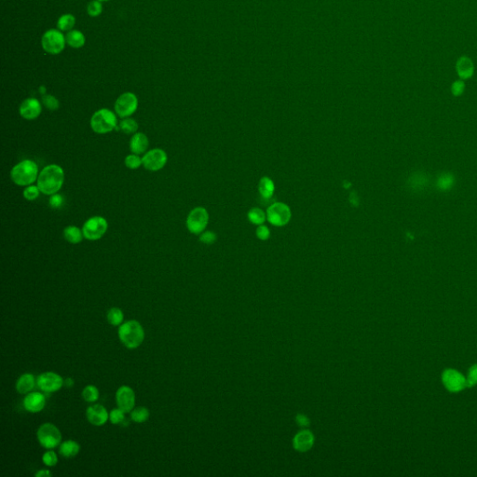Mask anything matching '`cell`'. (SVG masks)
<instances>
[{
	"label": "cell",
	"mask_w": 477,
	"mask_h": 477,
	"mask_svg": "<svg viewBox=\"0 0 477 477\" xmlns=\"http://www.w3.org/2000/svg\"><path fill=\"white\" fill-rule=\"evenodd\" d=\"M86 11L90 17H93V18L98 17L103 13V11H104L103 3L98 0H92L89 2Z\"/></svg>",
	"instance_id": "obj_33"
},
{
	"label": "cell",
	"mask_w": 477,
	"mask_h": 477,
	"mask_svg": "<svg viewBox=\"0 0 477 477\" xmlns=\"http://www.w3.org/2000/svg\"><path fill=\"white\" fill-rule=\"evenodd\" d=\"M456 178L451 172H442L436 178V187L439 191H450L455 186Z\"/></svg>",
	"instance_id": "obj_22"
},
{
	"label": "cell",
	"mask_w": 477,
	"mask_h": 477,
	"mask_svg": "<svg viewBox=\"0 0 477 477\" xmlns=\"http://www.w3.org/2000/svg\"><path fill=\"white\" fill-rule=\"evenodd\" d=\"M117 130H120L126 135H131V134L135 135L138 130V123L135 119L126 118L119 122Z\"/></svg>",
	"instance_id": "obj_31"
},
{
	"label": "cell",
	"mask_w": 477,
	"mask_h": 477,
	"mask_svg": "<svg viewBox=\"0 0 477 477\" xmlns=\"http://www.w3.org/2000/svg\"><path fill=\"white\" fill-rule=\"evenodd\" d=\"M99 389L94 385H87L82 391V397L88 403H95L99 399Z\"/></svg>",
	"instance_id": "obj_32"
},
{
	"label": "cell",
	"mask_w": 477,
	"mask_h": 477,
	"mask_svg": "<svg viewBox=\"0 0 477 477\" xmlns=\"http://www.w3.org/2000/svg\"><path fill=\"white\" fill-rule=\"evenodd\" d=\"M39 92H40V94H41L42 95H45V94H46V88H45L44 86H42V87H40V89H39Z\"/></svg>",
	"instance_id": "obj_48"
},
{
	"label": "cell",
	"mask_w": 477,
	"mask_h": 477,
	"mask_svg": "<svg viewBox=\"0 0 477 477\" xmlns=\"http://www.w3.org/2000/svg\"><path fill=\"white\" fill-rule=\"evenodd\" d=\"M40 192L41 191H40L38 186L30 185V186H27L25 188V190L23 192V195H24V197L26 200L32 202V201H35L37 198L39 197Z\"/></svg>",
	"instance_id": "obj_37"
},
{
	"label": "cell",
	"mask_w": 477,
	"mask_h": 477,
	"mask_svg": "<svg viewBox=\"0 0 477 477\" xmlns=\"http://www.w3.org/2000/svg\"><path fill=\"white\" fill-rule=\"evenodd\" d=\"M118 125L117 116L109 109H99L94 112L91 119L92 129L99 135H105L117 130Z\"/></svg>",
	"instance_id": "obj_4"
},
{
	"label": "cell",
	"mask_w": 477,
	"mask_h": 477,
	"mask_svg": "<svg viewBox=\"0 0 477 477\" xmlns=\"http://www.w3.org/2000/svg\"><path fill=\"white\" fill-rule=\"evenodd\" d=\"M86 417L89 422L94 426H103L109 420L106 408L102 405H93L86 410Z\"/></svg>",
	"instance_id": "obj_16"
},
{
	"label": "cell",
	"mask_w": 477,
	"mask_h": 477,
	"mask_svg": "<svg viewBox=\"0 0 477 477\" xmlns=\"http://www.w3.org/2000/svg\"><path fill=\"white\" fill-rule=\"evenodd\" d=\"M42 112V104L36 98H27L23 101L20 107L19 113L21 118L27 120L36 119L40 116Z\"/></svg>",
	"instance_id": "obj_15"
},
{
	"label": "cell",
	"mask_w": 477,
	"mask_h": 477,
	"mask_svg": "<svg viewBox=\"0 0 477 477\" xmlns=\"http://www.w3.org/2000/svg\"><path fill=\"white\" fill-rule=\"evenodd\" d=\"M63 203H64V199H63L62 195H60L58 193L53 194L49 199V204L53 209H59V208L62 207Z\"/></svg>",
	"instance_id": "obj_41"
},
{
	"label": "cell",
	"mask_w": 477,
	"mask_h": 477,
	"mask_svg": "<svg viewBox=\"0 0 477 477\" xmlns=\"http://www.w3.org/2000/svg\"><path fill=\"white\" fill-rule=\"evenodd\" d=\"M107 322L113 327H119L124 320V313L119 308H111L106 314Z\"/></svg>",
	"instance_id": "obj_29"
},
{
	"label": "cell",
	"mask_w": 477,
	"mask_h": 477,
	"mask_svg": "<svg viewBox=\"0 0 477 477\" xmlns=\"http://www.w3.org/2000/svg\"><path fill=\"white\" fill-rule=\"evenodd\" d=\"M456 70L459 77L464 79H469L472 78L474 73V64L472 60L467 56H462L459 58L457 61Z\"/></svg>",
	"instance_id": "obj_20"
},
{
	"label": "cell",
	"mask_w": 477,
	"mask_h": 477,
	"mask_svg": "<svg viewBox=\"0 0 477 477\" xmlns=\"http://www.w3.org/2000/svg\"><path fill=\"white\" fill-rule=\"evenodd\" d=\"M138 98L134 93L126 92L120 94L115 102V112L121 119L129 118L138 109Z\"/></svg>",
	"instance_id": "obj_8"
},
{
	"label": "cell",
	"mask_w": 477,
	"mask_h": 477,
	"mask_svg": "<svg viewBox=\"0 0 477 477\" xmlns=\"http://www.w3.org/2000/svg\"><path fill=\"white\" fill-rule=\"evenodd\" d=\"M63 238L70 244H80L84 238L83 232L76 226H68L63 229Z\"/></svg>",
	"instance_id": "obj_25"
},
{
	"label": "cell",
	"mask_w": 477,
	"mask_h": 477,
	"mask_svg": "<svg viewBox=\"0 0 477 477\" xmlns=\"http://www.w3.org/2000/svg\"><path fill=\"white\" fill-rule=\"evenodd\" d=\"M67 46L66 35L58 28L48 29L41 36L43 51L50 55H58Z\"/></svg>",
	"instance_id": "obj_5"
},
{
	"label": "cell",
	"mask_w": 477,
	"mask_h": 477,
	"mask_svg": "<svg viewBox=\"0 0 477 477\" xmlns=\"http://www.w3.org/2000/svg\"><path fill=\"white\" fill-rule=\"evenodd\" d=\"M38 166L35 161L25 160L11 169V177L13 183L20 187L33 185L38 178Z\"/></svg>",
	"instance_id": "obj_3"
},
{
	"label": "cell",
	"mask_w": 477,
	"mask_h": 477,
	"mask_svg": "<svg viewBox=\"0 0 477 477\" xmlns=\"http://www.w3.org/2000/svg\"><path fill=\"white\" fill-rule=\"evenodd\" d=\"M149 145V140L147 136L143 133H135L131 138L130 149L134 154L141 155L145 153Z\"/></svg>",
	"instance_id": "obj_19"
},
{
	"label": "cell",
	"mask_w": 477,
	"mask_h": 477,
	"mask_svg": "<svg viewBox=\"0 0 477 477\" xmlns=\"http://www.w3.org/2000/svg\"><path fill=\"white\" fill-rule=\"evenodd\" d=\"M67 45L72 49H80L86 43V36L78 29H72L66 34Z\"/></svg>",
	"instance_id": "obj_23"
},
{
	"label": "cell",
	"mask_w": 477,
	"mask_h": 477,
	"mask_svg": "<svg viewBox=\"0 0 477 477\" xmlns=\"http://www.w3.org/2000/svg\"><path fill=\"white\" fill-rule=\"evenodd\" d=\"M24 407L30 413H38L44 409L46 405V398L40 393H29L24 399Z\"/></svg>",
	"instance_id": "obj_17"
},
{
	"label": "cell",
	"mask_w": 477,
	"mask_h": 477,
	"mask_svg": "<svg viewBox=\"0 0 477 477\" xmlns=\"http://www.w3.org/2000/svg\"><path fill=\"white\" fill-rule=\"evenodd\" d=\"M209 222V213L203 207H196L188 213L187 218V228L189 232L195 235L203 233Z\"/></svg>",
	"instance_id": "obj_10"
},
{
	"label": "cell",
	"mask_w": 477,
	"mask_h": 477,
	"mask_svg": "<svg viewBox=\"0 0 477 477\" xmlns=\"http://www.w3.org/2000/svg\"><path fill=\"white\" fill-rule=\"evenodd\" d=\"M64 182V171L57 164H51L42 169L37 178V186L45 195L52 196L62 188Z\"/></svg>",
	"instance_id": "obj_1"
},
{
	"label": "cell",
	"mask_w": 477,
	"mask_h": 477,
	"mask_svg": "<svg viewBox=\"0 0 477 477\" xmlns=\"http://www.w3.org/2000/svg\"><path fill=\"white\" fill-rule=\"evenodd\" d=\"M80 451V445L78 442L74 440H68V441L62 442L60 445L59 448V453L62 455L63 458L67 459H71L75 458L78 455Z\"/></svg>",
	"instance_id": "obj_24"
},
{
	"label": "cell",
	"mask_w": 477,
	"mask_h": 477,
	"mask_svg": "<svg viewBox=\"0 0 477 477\" xmlns=\"http://www.w3.org/2000/svg\"><path fill=\"white\" fill-rule=\"evenodd\" d=\"M36 379L33 374H23L16 382V389L19 394H27L35 388Z\"/></svg>",
	"instance_id": "obj_21"
},
{
	"label": "cell",
	"mask_w": 477,
	"mask_h": 477,
	"mask_svg": "<svg viewBox=\"0 0 477 477\" xmlns=\"http://www.w3.org/2000/svg\"><path fill=\"white\" fill-rule=\"evenodd\" d=\"M200 241L205 244H213L216 241V234L213 231H205L200 235Z\"/></svg>",
	"instance_id": "obj_43"
},
{
	"label": "cell",
	"mask_w": 477,
	"mask_h": 477,
	"mask_svg": "<svg viewBox=\"0 0 477 477\" xmlns=\"http://www.w3.org/2000/svg\"><path fill=\"white\" fill-rule=\"evenodd\" d=\"M168 156L166 152L161 148H154L145 152L142 158L143 166L151 171H158L166 165Z\"/></svg>",
	"instance_id": "obj_12"
},
{
	"label": "cell",
	"mask_w": 477,
	"mask_h": 477,
	"mask_svg": "<svg viewBox=\"0 0 477 477\" xmlns=\"http://www.w3.org/2000/svg\"><path fill=\"white\" fill-rule=\"evenodd\" d=\"M430 184V177L423 171H415L407 179L406 185L411 191L420 193L424 191Z\"/></svg>",
	"instance_id": "obj_18"
},
{
	"label": "cell",
	"mask_w": 477,
	"mask_h": 477,
	"mask_svg": "<svg viewBox=\"0 0 477 477\" xmlns=\"http://www.w3.org/2000/svg\"><path fill=\"white\" fill-rule=\"evenodd\" d=\"M467 388H472L477 385V363L472 364L468 370L466 376Z\"/></svg>",
	"instance_id": "obj_39"
},
{
	"label": "cell",
	"mask_w": 477,
	"mask_h": 477,
	"mask_svg": "<svg viewBox=\"0 0 477 477\" xmlns=\"http://www.w3.org/2000/svg\"><path fill=\"white\" fill-rule=\"evenodd\" d=\"M274 184L273 181L269 177H263L259 182L258 190L260 195L264 199H270L274 193Z\"/></svg>",
	"instance_id": "obj_28"
},
{
	"label": "cell",
	"mask_w": 477,
	"mask_h": 477,
	"mask_svg": "<svg viewBox=\"0 0 477 477\" xmlns=\"http://www.w3.org/2000/svg\"><path fill=\"white\" fill-rule=\"evenodd\" d=\"M37 440L46 449H53L62 443V433L56 426L50 422L43 423L36 431Z\"/></svg>",
	"instance_id": "obj_6"
},
{
	"label": "cell",
	"mask_w": 477,
	"mask_h": 477,
	"mask_svg": "<svg viewBox=\"0 0 477 477\" xmlns=\"http://www.w3.org/2000/svg\"><path fill=\"white\" fill-rule=\"evenodd\" d=\"M119 340L125 347L130 350H135L145 340V330L140 322L136 320H130L119 326Z\"/></svg>",
	"instance_id": "obj_2"
},
{
	"label": "cell",
	"mask_w": 477,
	"mask_h": 477,
	"mask_svg": "<svg viewBox=\"0 0 477 477\" xmlns=\"http://www.w3.org/2000/svg\"><path fill=\"white\" fill-rule=\"evenodd\" d=\"M35 475H36V477L52 476V473L50 472L49 470H44V469H42V470H39L38 472H36Z\"/></svg>",
	"instance_id": "obj_45"
},
{
	"label": "cell",
	"mask_w": 477,
	"mask_h": 477,
	"mask_svg": "<svg viewBox=\"0 0 477 477\" xmlns=\"http://www.w3.org/2000/svg\"><path fill=\"white\" fill-rule=\"evenodd\" d=\"M42 462L43 463L48 467H53L55 466L58 463V456L56 455V453L52 450V449H49L47 452H45L42 456Z\"/></svg>",
	"instance_id": "obj_40"
},
{
	"label": "cell",
	"mask_w": 477,
	"mask_h": 477,
	"mask_svg": "<svg viewBox=\"0 0 477 477\" xmlns=\"http://www.w3.org/2000/svg\"><path fill=\"white\" fill-rule=\"evenodd\" d=\"M270 229L266 226H260L259 228L256 229V236L262 241H266L270 238Z\"/></svg>",
	"instance_id": "obj_44"
},
{
	"label": "cell",
	"mask_w": 477,
	"mask_h": 477,
	"mask_svg": "<svg viewBox=\"0 0 477 477\" xmlns=\"http://www.w3.org/2000/svg\"><path fill=\"white\" fill-rule=\"evenodd\" d=\"M76 21V17L72 13H64L58 18L57 28L62 33H68L74 29Z\"/></svg>",
	"instance_id": "obj_27"
},
{
	"label": "cell",
	"mask_w": 477,
	"mask_h": 477,
	"mask_svg": "<svg viewBox=\"0 0 477 477\" xmlns=\"http://www.w3.org/2000/svg\"><path fill=\"white\" fill-rule=\"evenodd\" d=\"M298 420H299V423H300V424H302L303 426H307V419L305 417H303V416L298 417Z\"/></svg>",
	"instance_id": "obj_47"
},
{
	"label": "cell",
	"mask_w": 477,
	"mask_h": 477,
	"mask_svg": "<svg viewBox=\"0 0 477 477\" xmlns=\"http://www.w3.org/2000/svg\"><path fill=\"white\" fill-rule=\"evenodd\" d=\"M248 219L250 222H252L255 225H261L265 222L266 220V213L259 209V208H253L251 209L248 213Z\"/></svg>",
	"instance_id": "obj_34"
},
{
	"label": "cell",
	"mask_w": 477,
	"mask_h": 477,
	"mask_svg": "<svg viewBox=\"0 0 477 477\" xmlns=\"http://www.w3.org/2000/svg\"><path fill=\"white\" fill-rule=\"evenodd\" d=\"M149 410L145 406H139L131 411V420L136 423H144L149 419Z\"/></svg>",
	"instance_id": "obj_30"
},
{
	"label": "cell",
	"mask_w": 477,
	"mask_h": 477,
	"mask_svg": "<svg viewBox=\"0 0 477 477\" xmlns=\"http://www.w3.org/2000/svg\"><path fill=\"white\" fill-rule=\"evenodd\" d=\"M465 91V83L463 82V80H456L455 82H453L451 85V93L454 96L456 97H459L461 96L464 93Z\"/></svg>",
	"instance_id": "obj_42"
},
{
	"label": "cell",
	"mask_w": 477,
	"mask_h": 477,
	"mask_svg": "<svg viewBox=\"0 0 477 477\" xmlns=\"http://www.w3.org/2000/svg\"><path fill=\"white\" fill-rule=\"evenodd\" d=\"M116 402L118 407L123 410L125 413H129L135 408V391L127 385L120 386L116 393Z\"/></svg>",
	"instance_id": "obj_14"
},
{
	"label": "cell",
	"mask_w": 477,
	"mask_h": 477,
	"mask_svg": "<svg viewBox=\"0 0 477 477\" xmlns=\"http://www.w3.org/2000/svg\"><path fill=\"white\" fill-rule=\"evenodd\" d=\"M74 384H75V381H74L72 378H68V379H64V381H63V386L68 387V388H72Z\"/></svg>",
	"instance_id": "obj_46"
},
{
	"label": "cell",
	"mask_w": 477,
	"mask_h": 477,
	"mask_svg": "<svg viewBox=\"0 0 477 477\" xmlns=\"http://www.w3.org/2000/svg\"><path fill=\"white\" fill-rule=\"evenodd\" d=\"M267 218L270 224L276 227H283L290 221L291 210L283 203H273L267 211Z\"/></svg>",
	"instance_id": "obj_11"
},
{
	"label": "cell",
	"mask_w": 477,
	"mask_h": 477,
	"mask_svg": "<svg viewBox=\"0 0 477 477\" xmlns=\"http://www.w3.org/2000/svg\"><path fill=\"white\" fill-rule=\"evenodd\" d=\"M441 380L446 391L453 394L461 393L467 388L466 377L457 369L447 368L444 370L442 373Z\"/></svg>",
	"instance_id": "obj_9"
},
{
	"label": "cell",
	"mask_w": 477,
	"mask_h": 477,
	"mask_svg": "<svg viewBox=\"0 0 477 477\" xmlns=\"http://www.w3.org/2000/svg\"><path fill=\"white\" fill-rule=\"evenodd\" d=\"M109 420L111 421L112 424L118 425V424H122L125 420V412L119 407H117L112 410L109 414Z\"/></svg>",
	"instance_id": "obj_38"
},
{
	"label": "cell",
	"mask_w": 477,
	"mask_h": 477,
	"mask_svg": "<svg viewBox=\"0 0 477 477\" xmlns=\"http://www.w3.org/2000/svg\"><path fill=\"white\" fill-rule=\"evenodd\" d=\"M42 104L45 105L46 109L51 111H55L60 106V102L55 96L52 94H45L42 96Z\"/></svg>",
	"instance_id": "obj_35"
},
{
	"label": "cell",
	"mask_w": 477,
	"mask_h": 477,
	"mask_svg": "<svg viewBox=\"0 0 477 477\" xmlns=\"http://www.w3.org/2000/svg\"><path fill=\"white\" fill-rule=\"evenodd\" d=\"M313 443V437L309 431H301L295 438V447L300 451H306L311 448Z\"/></svg>",
	"instance_id": "obj_26"
},
{
	"label": "cell",
	"mask_w": 477,
	"mask_h": 477,
	"mask_svg": "<svg viewBox=\"0 0 477 477\" xmlns=\"http://www.w3.org/2000/svg\"><path fill=\"white\" fill-rule=\"evenodd\" d=\"M109 229V223L105 218L103 216H93L89 218L88 220L84 223L82 228L84 238L89 241H97L103 238L104 234L106 233Z\"/></svg>",
	"instance_id": "obj_7"
},
{
	"label": "cell",
	"mask_w": 477,
	"mask_h": 477,
	"mask_svg": "<svg viewBox=\"0 0 477 477\" xmlns=\"http://www.w3.org/2000/svg\"><path fill=\"white\" fill-rule=\"evenodd\" d=\"M125 166L129 168L131 170H136L140 168L141 165H143L142 159L136 154H131L128 155L124 160Z\"/></svg>",
	"instance_id": "obj_36"
},
{
	"label": "cell",
	"mask_w": 477,
	"mask_h": 477,
	"mask_svg": "<svg viewBox=\"0 0 477 477\" xmlns=\"http://www.w3.org/2000/svg\"><path fill=\"white\" fill-rule=\"evenodd\" d=\"M98 1L102 2V3H104V2H109V1H110V0H98Z\"/></svg>",
	"instance_id": "obj_49"
},
{
	"label": "cell",
	"mask_w": 477,
	"mask_h": 477,
	"mask_svg": "<svg viewBox=\"0 0 477 477\" xmlns=\"http://www.w3.org/2000/svg\"><path fill=\"white\" fill-rule=\"evenodd\" d=\"M64 379L55 372H44L36 379V385L42 392L46 394L56 393L62 389Z\"/></svg>",
	"instance_id": "obj_13"
}]
</instances>
